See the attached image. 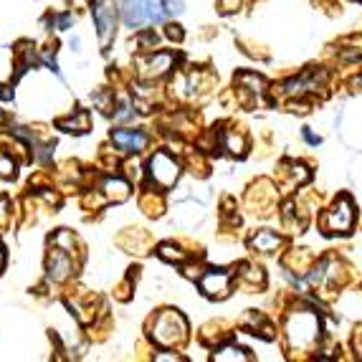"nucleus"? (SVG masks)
Here are the masks:
<instances>
[{"instance_id":"nucleus-1","label":"nucleus","mask_w":362,"mask_h":362,"mask_svg":"<svg viewBox=\"0 0 362 362\" xmlns=\"http://www.w3.org/2000/svg\"><path fill=\"white\" fill-rule=\"evenodd\" d=\"M124 23L129 28H139L145 23H155V21H163L168 13H165V0H124Z\"/></svg>"},{"instance_id":"nucleus-2","label":"nucleus","mask_w":362,"mask_h":362,"mask_svg":"<svg viewBox=\"0 0 362 362\" xmlns=\"http://www.w3.org/2000/svg\"><path fill=\"white\" fill-rule=\"evenodd\" d=\"M187 332V325L180 314L173 312V309H165L160 317L155 320V327H152V337L163 347H170V344H177Z\"/></svg>"},{"instance_id":"nucleus-3","label":"nucleus","mask_w":362,"mask_h":362,"mask_svg":"<svg viewBox=\"0 0 362 362\" xmlns=\"http://www.w3.org/2000/svg\"><path fill=\"white\" fill-rule=\"evenodd\" d=\"M291 347H309L314 339L320 337V322L312 312H296L286 325Z\"/></svg>"},{"instance_id":"nucleus-4","label":"nucleus","mask_w":362,"mask_h":362,"mask_svg":"<svg viewBox=\"0 0 362 362\" xmlns=\"http://www.w3.org/2000/svg\"><path fill=\"white\" fill-rule=\"evenodd\" d=\"M150 175L160 187H170V185H175L177 175H180V168H177V163L170 155L157 152L150 160Z\"/></svg>"},{"instance_id":"nucleus-5","label":"nucleus","mask_w":362,"mask_h":362,"mask_svg":"<svg viewBox=\"0 0 362 362\" xmlns=\"http://www.w3.org/2000/svg\"><path fill=\"white\" fill-rule=\"evenodd\" d=\"M94 21H97L99 28V41L107 49L112 36H115V23H117V11L112 0H99V6L94 8Z\"/></svg>"},{"instance_id":"nucleus-6","label":"nucleus","mask_w":362,"mask_h":362,"mask_svg":"<svg viewBox=\"0 0 362 362\" xmlns=\"http://www.w3.org/2000/svg\"><path fill=\"white\" fill-rule=\"evenodd\" d=\"M352 203L347 198H339L337 206L325 216V226L329 228V233H347L352 228Z\"/></svg>"},{"instance_id":"nucleus-7","label":"nucleus","mask_w":362,"mask_h":362,"mask_svg":"<svg viewBox=\"0 0 362 362\" xmlns=\"http://www.w3.org/2000/svg\"><path fill=\"white\" fill-rule=\"evenodd\" d=\"M228 286H230L228 274L221 272V269H213V272H208L206 276L200 279V289H203V294L218 296V299L228 294Z\"/></svg>"},{"instance_id":"nucleus-8","label":"nucleus","mask_w":362,"mask_h":362,"mask_svg":"<svg viewBox=\"0 0 362 362\" xmlns=\"http://www.w3.org/2000/svg\"><path fill=\"white\" fill-rule=\"evenodd\" d=\"M112 142H115L122 152H139L147 145V137H145V132H139V129H115V132H112Z\"/></svg>"},{"instance_id":"nucleus-9","label":"nucleus","mask_w":362,"mask_h":362,"mask_svg":"<svg viewBox=\"0 0 362 362\" xmlns=\"http://www.w3.org/2000/svg\"><path fill=\"white\" fill-rule=\"evenodd\" d=\"M69 272H71V261H69V256L64 254H54V259H51L49 264V274L54 281H61V279H66Z\"/></svg>"},{"instance_id":"nucleus-10","label":"nucleus","mask_w":362,"mask_h":362,"mask_svg":"<svg viewBox=\"0 0 362 362\" xmlns=\"http://www.w3.org/2000/svg\"><path fill=\"white\" fill-rule=\"evenodd\" d=\"M59 127L69 129V132H86V129H89V115H86V112H78L76 119H61Z\"/></svg>"},{"instance_id":"nucleus-11","label":"nucleus","mask_w":362,"mask_h":362,"mask_svg":"<svg viewBox=\"0 0 362 362\" xmlns=\"http://www.w3.org/2000/svg\"><path fill=\"white\" fill-rule=\"evenodd\" d=\"M254 248H259V251H274V248L279 246V238L274 233H269V230H261V233H256L254 241Z\"/></svg>"},{"instance_id":"nucleus-12","label":"nucleus","mask_w":362,"mask_h":362,"mask_svg":"<svg viewBox=\"0 0 362 362\" xmlns=\"http://www.w3.org/2000/svg\"><path fill=\"white\" fill-rule=\"evenodd\" d=\"M216 360H246V355H243L238 347H226V350H221V352H216Z\"/></svg>"},{"instance_id":"nucleus-13","label":"nucleus","mask_w":362,"mask_h":362,"mask_svg":"<svg viewBox=\"0 0 362 362\" xmlns=\"http://www.w3.org/2000/svg\"><path fill=\"white\" fill-rule=\"evenodd\" d=\"M0 266H3V251H0Z\"/></svg>"}]
</instances>
